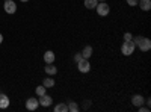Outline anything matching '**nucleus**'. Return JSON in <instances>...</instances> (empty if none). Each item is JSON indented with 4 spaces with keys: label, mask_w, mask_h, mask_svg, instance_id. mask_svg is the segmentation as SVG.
<instances>
[{
    "label": "nucleus",
    "mask_w": 151,
    "mask_h": 112,
    "mask_svg": "<svg viewBox=\"0 0 151 112\" xmlns=\"http://www.w3.org/2000/svg\"><path fill=\"white\" fill-rule=\"evenodd\" d=\"M133 43L141 52H148L151 48V40L147 36H133Z\"/></svg>",
    "instance_id": "f257e3e1"
},
{
    "label": "nucleus",
    "mask_w": 151,
    "mask_h": 112,
    "mask_svg": "<svg viewBox=\"0 0 151 112\" xmlns=\"http://www.w3.org/2000/svg\"><path fill=\"white\" fill-rule=\"evenodd\" d=\"M134 48H136V46H134L133 40H132V41H124V43L121 44V53H122L124 56H132V55L134 53Z\"/></svg>",
    "instance_id": "f03ea898"
},
{
    "label": "nucleus",
    "mask_w": 151,
    "mask_h": 112,
    "mask_svg": "<svg viewBox=\"0 0 151 112\" xmlns=\"http://www.w3.org/2000/svg\"><path fill=\"white\" fill-rule=\"evenodd\" d=\"M95 11L100 17H107L109 12H110V6L106 2H98V5L95 6Z\"/></svg>",
    "instance_id": "7ed1b4c3"
},
{
    "label": "nucleus",
    "mask_w": 151,
    "mask_h": 112,
    "mask_svg": "<svg viewBox=\"0 0 151 112\" xmlns=\"http://www.w3.org/2000/svg\"><path fill=\"white\" fill-rule=\"evenodd\" d=\"M77 70L80 73H89L91 71V64H89V59H80L77 62Z\"/></svg>",
    "instance_id": "20e7f679"
},
{
    "label": "nucleus",
    "mask_w": 151,
    "mask_h": 112,
    "mask_svg": "<svg viewBox=\"0 0 151 112\" xmlns=\"http://www.w3.org/2000/svg\"><path fill=\"white\" fill-rule=\"evenodd\" d=\"M3 9H5L6 14H15L17 12V3L14 2V0H5Z\"/></svg>",
    "instance_id": "39448f33"
},
{
    "label": "nucleus",
    "mask_w": 151,
    "mask_h": 112,
    "mask_svg": "<svg viewBox=\"0 0 151 112\" xmlns=\"http://www.w3.org/2000/svg\"><path fill=\"white\" fill-rule=\"evenodd\" d=\"M38 106H40V102H38L36 97L27 98V102H26V109H27V111H36Z\"/></svg>",
    "instance_id": "423d86ee"
},
{
    "label": "nucleus",
    "mask_w": 151,
    "mask_h": 112,
    "mask_svg": "<svg viewBox=\"0 0 151 112\" xmlns=\"http://www.w3.org/2000/svg\"><path fill=\"white\" fill-rule=\"evenodd\" d=\"M38 102H40V106H44V108H48V106H52L53 103V98L44 94V95H40V98H38Z\"/></svg>",
    "instance_id": "0eeeda50"
},
{
    "label": "nucleus",
    "mask_w": 151,
    "mask_h": 112,
    "mask_svg": "<svg viewBox=\"0 0 151 112\" xmlns=\"http://www.w3.org/2000/svg\"><path fill=\"white\" fill-rule=\"evenodd\" d=\"M144 103H145V98H144L141 94H134V95L132 97V105H133V106L139 108V106H142Z\"/></svg>",
    "instance_id": "6e6552de"
},
{
    "label": "nucleus",
    "mask_w": 151,
    "mask_h": 112,
    "mask_svg": "<svg viewBox=\"0 0 151 112\" xmlns=\"http://www.w3.org/2000/svg\"><path fill=\"white\" fill-rule=\"evenodd\" d=\"M80 53H82V58L83 59H89L92 56V53H94V48L91 46H85V48H83Z\"/></svg>",
    "instance_id": "1a4fd4ad"
},
{
    "label": "nucleus",
    "mask_w": 151,
    "mask_h": 112,
    "mask_svg": "<svg viewBox=\"0 0 151 112\" xmlns=\"http://www.w3.org/2000/svg\"><path fill=\"white\" fill-rule=\"evenodd\" d=\"M55 59H56V56H55V53L52 50H47L44 53V62H45V64H53Z\"/></svg>",
    "instance_id": "9d476101"
},
{
    "label": "nucleus",
    "mask_w": 151,
    "mask_h": 112,
    "mask_svg": "<svg viewBox=\"0 0 151 112\" xmlns=\"http://www.w3.org/2000/svg\"><path fill=\"white\" fill-rule=\"evenodd\" d=\"M44 71H45V74H48V76H55V74L58 73V67L53 65V64H47L44 67Z\"/></svg>",
    "instance_id": "9b49d317"
},
{
    "label": "nucleus",
    "mask_w": 151,
    "mask_h": 112,
    "mask_svg": "<svg viewBox=\"0 0 151 112\" xmlns=\"http://www.w3.org/2000/svg\"><path fill=\"white\" fill-rule=\"evenodd\" d=\"M67 108H68V112H79L80 111V106L77 105V102H73V100L67 102Z\"/></svg>",
    "instance_id": "f8f14e48"
},
{
    "label": "nucleus",
    "mask_w": 151,
    "mask_h": 112,
    "mask_svg": "<svg viewBox=\"0 0 151 112\" xmlns=\"http://www.w3.org/2000/svg\"><path fill=\"white\" fill-rule=\"evenodd\" d=\"M9 108V97L6 94H0V109Z\"/></svg>",
    "instance_id": "ddd939ff"
},
{
    "label": "nucleus",
    "mask_w": 151,
    "mask_h": 112,
    "mask_svg": "<svg viewBox=\"0 0 151 112\" xmlns=\"http://www.w3.org/2000/svg\"><path fill=\"white\" fill-rule=\"evenodd\" d=\"M142 11H150L151 9V0H139V3H137Z\"/></svg>",
    "instance_id": "4468645a"
},
{
    "label": "nucleus",
    "mask_w": 151,
    "mask_h": 112,
    "mask_svg": "<svg viewBox=\"0 0 151 112\" xmlns=\"http://www.w3.org/2000/svg\"><path fill=\"white\" fill-rule=\"evenodd\" d=\"M55 112H68V108H67V103H58L55 108H53Z\"/></svg>",
    "instance_id": "2eb2a0df"
},
{
    "label": "nucleus",
    "mask_w": 151,
    "mask_h": 112,
    "mask_svg": "<svg viewBox=\"0 0 151 112\" xmlns=\"http://www.w3.org/2000/svg\"><path fill=\"white\" fill-rule=\"evenodd\" d=\"M42 85L45 86V88H53V86H55V79L53 77H45Z\"/></svg>",
    "instance_id": "dca6fc26"
},
{
    "label": "nucleus",
    "mask_w": 151,
    "mask_h": 112,
    "mask_svg": "<svg viewBox=\"0 0 151 112\" xmlns=\"http://www.w3.org/2000/svg\"><path fill=\"white\" fill-rule=\"evenodd\" d=\"M97 5H98V0H85V6L88 9H95Z\"/></svg>",
    "instance_id": "f3484780"
},
{
    "label": "nucleus",
    "mask_w": 151,
    "mask_h": 112,
    "mask_svg": "<svg viewBox=\"0 0 151 112\" xmlns=\"http://www.w3.org/2000/svg\"><path fill=\"white\" fill-rule=\"evenodd\" d=\"M45 91H47V88L44 85H40V86H36V90H35V92H36V95L40 97V95H44L45 94Z\"/></svg>",
    "instance_id": "a211bd4d"
},
{
    "label": "nucleus",
    "mask_w": 151,
    "mask_h": 112,
    "mask_svg": "<svg viewBox=\"0 0 151 112\" xmlns=\"http://www.w3.org/2000/svg\"><path fill=\"white\" fill-rule=\"evenodd\" d=\"M132 40H133V35L130 32H125L124 33V41H132Z\"/></svg>",
    "instance_id": "6ab92c4d"
},
{
    "label": "nucleus",
    "mask_w": 151,
    "mask_h": 112,
    "mask_svg": "<svg viewBox=\"0 0 151 112\" xmlns=\"http://www.w3.org/2000/svg\"><path fill=\"white\" fill-rule=\"evenodd\" d=\"M127 2L129 6H137V3H139V0H125Z\"/></svg>",
    "instance_id": "aec40b11"
},
{
    "label": "nucleus",
    "mask_w": 151,
    "mask_h": 112,
    "mask_svg": "<svg viewBox=\"0 0 151 112\" xmlns=\"http://www.w3.org/2000/svg\"><path fill=\"white\" fill-rule=\"evenodd\" d=\"M137 109H139V112H150V108H148V106L145 108L144 105H142V106H139V108H137Z\"/></svg>",
    "instance_id": "412c9836"
},
{
    "label": "nucleus",
    "mask_w": 151,
    "mask_h": 112,
    "mask_svg": "<svg viewBox=\"0 0 151 112\" xmlns=\"http://www.w3.org/2000/svg\"><path fill=\"white\" fill-rule=\"evenodd\" d=\"M82 59V53H76L74 55V61H76V64H77V62Z\"/></svg>",
    "instance_id": "4be33fe9"
},
{
    "label": "nucleus",
    "mask_w": 151,
    "mask_h": 112,
    "mask_svg": "<svg viewBox=\"0 0 151 112\" xmlns=\"http://www.w3.org/2000/svg\"><path fill=\"white\" fill-rule=\"evenodd\" d=\"M145 103H147V105H148V108H150V105H151V98H147Z\"/></svg>",
    "instance_id": "5701e85b"
},
{
    "label": "nucleus",
    "mask_w": 151,
    "mask_h": 112,
    "mask_svg": "<svg viewBox=\"0 0 151 112\" xmlns=\"http://www.w3.org/2000/svg\"><path fill=\"white\" fill-rule=\"evenodd\" d=\"M89 105H91V102H89V100H86V102H85V108H88Z\"/></svg>",
    "instance_id": "b1692460"
},
{
    "label": "nucleus",
    "mask_w": 151,
    "mask_h": 112,
    "mask_svg": "<svg viewBox=\"0 0 151 112\" xmlns=\"http://www.w3.org/2000/svg\"><path fill=\"white\" fill-rule=\"evenodd\" d=\"M2 43H3V35L0 33V44H2Z\"/></svg>",
    "instance_id": "393cba45"
},
{
    "label": "nucleus",
    "mask_w": 151,
    "mask_h": 112,
    "mask_svg": "<svg viewBox=\"0 0 151 112\" xmlns=\"http://www.w3.org/2000/svg\"><path fill=\"white\" fill-rule=\"evenodd\" d=\"M21 2H23V3H26V2H29V0H21Z\"/></svg>",
    "instance_id": "a878e982"
},
{
    "label": "nucleus",
    "mask_w": 151,
    "mask_h": 112,
    "mask_svg": "<svg viewBox=\"0 0 151 112\" xmlns=\"http://www.w3.org/2000/svg\"><path fill=\"white\" fill-rule=\"evenodd\" d=\"M98 2H106V0H98Z\"/></svg>",
    "instance_id": "bb28decb"
},
{
    "label": "nucleus",
    "mask_w": 151,
    "mask_h": 112,
    "mask_svg": "<svg viewBox=\"0 0 151 112\" xmlns=\"http://www.w3.org/2000/svg\"><path fill=\"white\" fill-rule=\"evenodd\" d=\"M3 2H5V0H3Z\"/></svg>",
    "instance_id": "cd10ccee"
}]
</instances>
